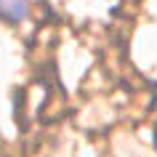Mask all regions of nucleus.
<instances>
[{
	"instance_id": "1",
	"label": "nucleus",
	"mask_w": 157,
	"mask_h": 157,
	"mask_svg": "<svg viewBox=\"0 0 157 157\" xmlns=\"http://www.w3.org/2000/svg\"><path fill=\"white\" fill-rule=\"evenodd\" d=\"M27 16H29V0H0V19L19 24Z\"/></svg>"
}]
</instances>
